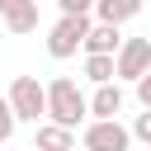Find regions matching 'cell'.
Wrapping results in <instances>:
<instances>
[{
	"instance_id": "5",
	"label": "cell",
	"mask_w": 151,
	"mask_h": 151,
	"mask_svg": "<svg viewBox=\"0 0 151 151\" xmlns=\"http://www.w3.org/2000/svg\"><path fill=\"white\" fill-rule=\"evenodd\" d=\"M127 146H132V137L123 123H90L80 151H127Z\"/></svg>"
},
{
	"instance_id": "6",
	"label": "cell",
	"mask_w": 151,
	"mask_h": 151,
	"mask_svg": "<svg viewBox=\"0 0 151 151\" xmlns=\"http://www.w3.org/2000/svg\"><path fill=\"white\" fill-rule=\"evenodd\" d=\"M85 113H94V123H118V113H123V90H118V80H113V85H94V94L85 99Z\"/></svg>"
},
{
	"instance_id": "1",
	"label": "cell",
	"mask_w": 151,
	"mask_h": 151,
	"mask_svg": "<svg viewBox=\"0 0 151 151\" xmlns=\"http://www.w3.org/2000/svg\"><path fill=\"white\" fill-rule=\"evenodd\" d=\"M42 118H47L52 127H66V132H76V127L90 118V113H85V94L76 90L71 76H57V80L42 85Z\"/></svg>"
},
{
	"instance_id": "7",
	"label": "cell",
	"mask_w": 151,
	"mask_h": 151,
	"mask_svg": "<svg viewBox=\"0 0 151 151\" xmlns=\"http://www.w3.org/2000/svg\"><path fill=\"white\" fill-rule=\"evenodd\" d=\"M0 19L9 33H28V28H38V5L33 0H0Z\"/></svg>"
},
{
	"instance_id": "2",
	"label": "cell",
	"mask_w": 151,
	"mask_h": 151,
	"mask_svg": "<svg viewBox=\"0 0 151 151\" xmlns=\"http://www.w3.org/2000/svg\"><path fill=\"white\" fill-rule=\"evenodd\" d=\"M5 104H9L14 123H38V118H42V80H38V76H14Z\"/></svg>"
},
{
	"instance_id": "4",
	"label": "cell",
	"mask_w": 151,
	"mask_h": 151,
	"mask_svg": "<svg viewBox=\"0 0 151 151\" xmlns=\"http://www.w3.org/2000/svg\"><path fill=\"white\" fill-rule=\"evenodd\" d=\"M151 66V38H123L118 52H113V80H142Z\"/></svg>"
},
{
	"instance_id": "8",
	"label": "cell",
	"mask_w": 151,
	"mask_h": 151,
	"mask_svg": "<svg viewBox=\"0 0 151 151\" xmlns=\"http://www.w3.org/2000/svg\"><path fill=\"white\" fill-rule=\"evenodd\" d=\"M118 28H104V24H90V33H85V42H80V52L85 57H113L118 52Z\"/></svg>"
},
{
	"instance_id": "13",
	"label": "cell",
	"mask_w": 151,
	"mask_h": 151,
	"mask_svg": "<svg viewBox=\"0 0 151 151\" xmlns=\"http://www.w3.org/2000/svg\"><path fill=\"white\" fill-rule=\"evenodd\" d=\"M14 127H19V123H14V113H9V104L0 99V142H9V137H14Z\"/></svg>"
},
{
	"instance_id": "11",
	"label": "cell",
	"mask_w": 151,
	"mask_h": 151,
	"mask_svg": "<svg viewBox=\"0 0 151 151\" xmlns=\"http://www.w3.org/2000/svg\"><path fill=\"white\" fill-rule=\"evenodd\" d=\"M85 76L94 85H113V57H85Z\"/></svg>"
},
{
	"instance_id": "14",
	"label": "cell",
	"mask_w": 151,
	"mask_h": 151,
	"mask_svg": "<svg viewBox=\"0 0 151 151\" xmlns=\"http://www.w3.org/2000/svg\"><path fill=\"white\" fill-rule=\"evenodd\" d=\"M137 99H142V104H146V109H151V71H146V76H142V80H137Z\"/></svg>"
},
{
	"instance_id": "10",
	"label": "cell",
	"mask_w": 151,
	"mask_h": 151,
	"mask_svg": "<svg viewBox=\"0 0 151 151\" xmlns=\"http://www.w3.org/2000/svg\"><path fill=\"white\" fill-rule=\"evenodd\" d=\"M33 151H76V132L42 123V127H38V142H33Z\"/></svg>"
},
{
	"instance_id": "12",
	"label": "cell",
	"mask_w": 151,
	"mask_h": 151,
	"mask_svg": "<svg viewBox=\"0 0 151 151\" xmlns=\"http://www.w3.org/2000/svg\"><path fill=\"white\" fill-rule=\"evenodd\" d=\"M127 137H132V142H151V109L132 118V127H127Z\"/></svg>"
},
{
	"instance_id": "9",
	"label": "cell",
	"mask_w": 151,
	"mask_h": 151,
	"mask_svg": "<svg viewBox=\"0 0 151 151\" xmlns=\"http://www.w3.org/2000/svg\"><path fill=\"white\" fill-rule=\"evenodd\" d=\"M137 9H142L137 0H94V14H99V24H104V28H118V24H123V19H132Z\"/></svg>"
},
{
	"instance_id": "3",
	"label": "cell",
	"mask_w": 151,
	"mask_h": 151,
	"mask_svg": "<svg viewBox=\"0 0 151 151\" xmlns=\"http://www.w3.org/2000/svg\"><path fill=\"white\" fill-rule=\"evenodd\" d=\"M85 33H90V14H76V19H57V24H52V33H47V52H52L57 61H66V57H76V52H80Z\"/></svg>"
}]
</instances>
